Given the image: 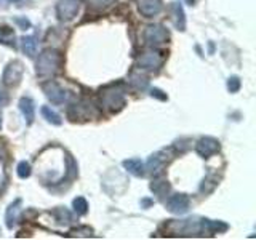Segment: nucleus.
<instances>
[{
  "mask_svg": "<svg viewBox=\"0 0 256 240\" xmlns=\"http://www.w3.org/2000/svg\"><path fill=\"white\" fill-rule=\"evenodd\" d=\"M170 8H172V21L174 24V28L181 32H184L186 30V14H184L182 5L178 2H173L170 5Z\"/></svg>",
  "mask_w": 256,
  "mask_h": 240,
  "instance_id": "nucleus-15",
  "label": "nucleus"
},
{
  "mask_svg": "<svg viewBox=\"0 0 256 240\" xmlns=\"http://www.w3.org/2000/svg\"><path fill=\"white\" fill-rule=\"evenodd\" d=\"M21 29H29L30 28V21L26 18V16H16V18L13 20Z\"/></svg>",
  "mask_w": 256,
  "mask_h": 240,
  "instance_id": "nucleus-31",
  "label": "nucleus"
},
{
  "mask_svg": "<svg viewBox=\"0 0 256 240\" xmlns=\"http://www.w3.org/2000/svg\"><path fill=\"white\" fill-rule=\"evenodd\" d=\"M68 116L72 122H76V120H88L94 116H98V110L94 109V106L90 101L84 100L77 104H72L68 109Z\"/></svg>",
  "mask_w": 256,
  "mask_h": 240,
  "instance_id": "nucleus-6",
  "label": "nucleus"
},
{
  "mask_svg": "<svg viewBox=\"0 0 256 240\" xmlns=\"http://www.w3.org/2000/svg\"><path fill=\"white\" fill-rule=\"evenodd\" d=\"M8 2H13L14 4V2H20V0H8Z\"/></svg>",
  "mask_w": 256,
  "mask_h": 240,
  "instance_id": "nucleus-36",
  "label": "nucleus"
},
{
  "mask_svg": "<svg viewBox=\"0 0 256 240\" xmlns=\"http://www.w3.org/2000/svg\"><path fill=\"white\" fill-rule=\"evenodd\" d=\"M21 48L24 54H28L29 58H34L37 54V42H36V37L34 36H28V37H22L21 38Z\"/></svg>",
  "mask_w": 256,
  "mask_h": 240,
  "instance_id": "nucleus-20",
  "label": "nucleus"
},
{
  "mask_svg": "<svg viewBox=\"0 0 256 240\" xmlns=\"http://www.w3.org/2000/svg\"><path fill=\"white\" fill-rule=\"evenodd\" d=\"M53 214H54L56 222L58 224H70L72 222V214L62 206H58L56 210H53Z\"/></svg>",
  "mask_w": 256,
  "mask_h": 240,
  "instance_id": "nucleus-24",
  "label": "nucleus"
},
{
  "mask_svg": "<svg viewBox=\"0 0 256 240\" xmlns=\"http://www.w3.org/2000/svg\"><path fill=\"white\" fill-rule=\"evenodd\" d=\"M0 44L8 45V46H13L14 48V30L12 28H0Z\"/></svg>",
  "mask_w": 256,
  "mask_h": 240,
  "instance_id": "nucleus-23",
  "label": "nucleus"
},
{
  "mask_svg": "<svg viewBox=\"0 0 256 240\" xmlns=\"http://www.w3.org/2000/svg\"><path fill=\"white\" fill-rule=\"evenodd\" d=\"M62 64V56L54 48H45L40 52L37 62H36V72L38 77H52L60 70Z\"/></svg>",
  "mask_w": 256,
  "mask_h": 240,
  "instance_id": "nucleus-1",
  "label": "nucleus"
},
{
  "mask_svg": "<svg viewBox=\"0 0 256 240\" xmlns=\"http://www.w3.org/2000/svg\"><path fill=\"white\" fill-rule=\"evenodd\" d=\"M86 2L93 10H102V8H108L114 0H86Z\"/></svg>",
  "mask_w": 256,
  "mask_h": 240,
  "instance_id": "nucleus-29",
  "label": "nucleus"
},
{
  "mask_svg": "<svg viewBox=\"0 0 256 240\" xmlns=\"http://www.w3.org/2000/svg\"><path fill=\"white\" fill-rule=\"evenodd\" d=\"M168 230L176 237H192V236H202V221H197V218H188L181 221H172L168 224Z\"/></svg>",
  "mask_w": 256,
  "mask_h": 240,
  "instance_id": "nucleus-3",
  "label": "nucleus"
},
{
  "mask_svg": "<svg viewBox=\"0 0 256 240\" xmlns=\"http://www.w3.org/2000/svg\"><path fill=\"white\" fill-rule=\"evenodd\" d=\"M80 10V0H58L56 4V16L62 22H69L76 18Z\"/></svg>",
  "mask_w": 256,
  "mask_h": 240,
  "instance_id": "nucleus-8",
  "label": "nucleus"
},
{
  "mask_svg": "<svg viewBox=\"0 0 256 240\" xmlns=\"http://www.w3.org/2000/svg\"><path fill=\"white\" fill-rule=\"evenodd\" d=\"M101 106L109 112H118L125 106V88L124 85H108L100 93Z\"/></svg>",
  "mask_w": 256,
  "mask_h": 240,
  "instance_id": "nucleus-2",
  "label": "nucleus"
},
{
  "mask_svg": "<svg viewBox=\"0 0 256 240\" xmlns=\"http://www.w3.org/2000/svg\"><path fill=\"white\" fill-rule=\"evenodd\" d=\"M141 208H144V210H148V208H150L152 205H154V198H149V197H146V198H141Z\"/></svg>",
  "mask_w": 256,
  "mask_h": 240,
  "instance_id": "nucleus-33",
  "label": "nucleus"
},
{
  "mask_svg": "<svg viewBox=\"0 0 256 240\" xmlns=\"http://www.w3.org/2000/svg\"><path fill=\"white\" fill-rule=\"evenodd\" d=\"M21 204L22 200L21 198H16L14 202H12L8 205L6 212H5V224L8 229H13L16 226V222L20 220V213H21Z\"/></svg>",
  "mask_w": 256,
  "mask_h": 240,
  "instance_id": "nucleus-14",
  "label": "nucleus"
},
{
  "mask_svg": "<svg viewBox=\"0 0 256 240\" xmlns=\"http://www.w3.org/2000/svg\"><path fill=\"white\" fill-rule=\"evenodd\" d=\"M20 110L22 112L24 118H26V124L32 125V122H34V118H36V104L32 101V98L22 96L20 100Z\"/></svg>",
  "mask_w": 256,
  "mask_h": 240,
  "instance_id": "nucleus-16",
  "label": "nucleus"
},
{
  "mask_svg": "<svg viewBox=\"0 0 256 240\" xmlns=\"http://www.w3.org/2000/svg\"><path fill=\"white\" fill-rule=\"evenodd\" d=\"M138 4V12L144 18H154L164 8L162 0H136Z\"/></svg>",
  "mask_w": 256,
  "mask_h": 240,
  "instance_id": "nucleus-13",
  "label": "nucleus"
},
{
  "mask_svg": "<svg viewBox=\"0 0 256 240\" xmlns=\"http://www.w3.org/2000/svg\"><path fill=\"white\" fill-rule=\"evenodd\" d=\"M202 229L208 234H220L229 229V224L224 221H214V220H202Z\"/></svg>",
  "mask_w": 256,
  "mask_h": 240,
  "instance_id": "nucleus-18",
  "label": "nucleus"
},
{
  "mask_svg": "<svg viewBox=\"0 0 256 240\" xmlns=\"http://www.w3.org/2000/svg\"><path fill=\"white\" fill-rule=\"evenodd\" d=\"M92 229L90 228H78V229H74V230H72L70 232V236L72 237H92L93 234H92Z\"/></svg>",
  "mask_w": 256,
  "mask_h": 240,
  "instance_id": "nucleus-30",
  "label": "nucleus"
},
{
  "mask_svg": "<svg viewBox=\"0 0 256 240\" xmlns=\"http://www.w3.org/2000/svg\"><path fill=\"white\" fill-rule=\"evenodd\" d=\"M6 102H8V94L4 90H0V108H4Z\"/></svg>",
  "mask_w": 256,
  "mask_h": 240,
  "instance_id": "nucleus-34",
  "label": "nucleus"
},
{
  "mask_svg": "<svg viewBox=\"0 0 256 240\" xmlns=\"http://www.w3.org/2000/svg\"><path fill=\"white\" fill-rule=\"evenodd\" d=\"M0 128H2V118H0Z\"/></svg>",
  "mask_w": 256,
  "mask_h": 240,
  "instance_id": "nucleus-37",
  "label": "nucleus"
},
{
  "mask_svg": "<svg viewBox=\"0 0 256 240\" xmlns=\"http://www.w3.org/2000/svg\"><path fill=\"white\" fill-rule=\"evenodd\" d=\"M124 168L128 172V173H132L133 176H144V164L141 162V158H126L124 160Z\"/></svg>",
  "mask_w": 256,
  "mask_h": 240,
  "instance_id": "nucleus-19",
  "label": "nucleus"
},
{
  "mask_svg": "<svg viewBox=\"0 0 256 240\" xmlns=\"http://www.w3.org/2000/svg\"><path fill=\"white\" fill-rule=\"evenodd\" d=\"M42 90L45 93V96L48 100H50L53 104H62L64 101H66V92H64V88L60 85V84H56L53 82V80H48V82L42 84Z\"/></svg>",
  "mask_w": 256,
  "mask_h": 240,
  "instance_id": "nucleus-11",
  "label": "nucleus"
},
{
  "mask_svg": "<svg viewBox=\"0 0 256 240\" xmlns=\"http://www.w3.org/2000/svg\"><path fill=\"white\" fill-rule=\"evenodd\" d=\"M22 74H24V64L20 60H14L12 62H8L6 68L4 69L2 82L6 86H16L22 80Z\"/></svg>",
  "mask_w": 256,
  "mask_h": 240,
  "instance_id": "nucleus-7",
  "label": "nucleus"
},
{
  "mask_svg": "<svg viewBox=\"0 0 256 240\" xmlns=\"http://www.w3.org/2000/svg\"><path fill=\"white\" fill-rule=\"evenodd\" d=\"M240 86H242V82H240V78L237 76H230L228 78V90L230 93H237L240 90Z\"/></svg>",
  "mask_w": 256,
  "mask_h": 240,
  "instance_id": "nucleus-28",
  "label": "nucleus"
},
{
  "mask_svg": "<svg viewBox=\"0 0 256 240\" xmlns=\"http://www.w3.org/2000/svg\"><path fill=\"white\" fill-rule=\"evenodd\" d=\"M190 200L186 194H174L166 200V210L173 214H184L189 210Z\"/></svg>",
  "mask_w": 256,
  "mask_h": 240,
  "instance_id": "nucleus-12",
  "label": "nucleus"
},
{
  "mask_svg": "<svg viewBox=\"0 0 256 240\" xmlns=\"http://www.w3.org/2000/svg\"><path fill=\"white\" fill-rule=\"evenodd\" d=\"M150 190L154 192V196L160 197V198H165L168 196V192H170L172 186H170V182H168V180L165 178H156V180H152L150 182Z\"/></svg>",
  "mask_w": 256,
  "mask_h": 240,
  "instance_id": "nucleus-17",
  "label": "nucleus"
},
{
  "mask_svg": "<svg viewBox=\"0 0 256 240\" xmlns=\"http://www.w3.org/2000/svg\"><path fill=\"white\" fill-rule=\"evenodd\" d=\"M142 38H144V44L148 46L157 48V46H162L168 42L170 34H168V30L162 26V24H150V26L144 29Z\"/></svg>",
  "mask_w": 256,
  "mask_h": 240,
  "instance_id": "nucleus-4",
  "label": "nucleus"
},
{
  "mask_svg": "<svg viewBox=\"0 0 256 240\" xmlns=\"http://www.w3.org/2000/svg\"><path fill=\"white\" fill-rule=\"evenodd\" d=\"M220 184V178L216 174H208L204 178L202 184H200V192L202 194H212V192L218 188Z\"/></svg>",
  "mask_w": 256,
  "mask_h": 240,
  "instance_id": "nucleus-21",
  "label": "nucleus"
},
{
  "mask_svg": "<svg viewBox=\"0 0 256 240\" xmlns=\"http://www.w3.org/2000/svg\"><path fill=\"white\" fill-rule=\"evenodd\" d=\"M150 96H152V98L160 100V101H166L168 100L166 93H164L162 90H160V88H152V90H150Z\"/></svg>",
  "mask_w": 256,
  "mask_h": 240,
  "instance_id": "nucleus-32",
  "label": "nucleus"
},
{
  "mask_svg": "<svg viewBox=\"0 0 256 240\" xmlns=\"http://www.w3.org/2000/svg\"><path fill=\"white\" fill-rule=\"evenodd\" d=\"M130 84L134 86V88H138V90H142V88H146L148 86V77L141 74V70H133L132 72V76H130Z\"/></svg>",
  "mask_w": 256,
  "mask_h": 240,
  "instance_id": "nucleus-22",
  "label": "nucleus"
},
{
  "mask_svg": "<svg viewBox=\"0 0 256 240\" xmlns=\"http://www.w3.org/2000/svg\"><path fill=\"white\" fill-rule=\"evenodd\" d=\"M16 173H18V176L21 180H26L30 176L32 173V168H30V164L26 162V160H22V162L18 164V166H16Z\"/></svg>",
  "mask_w": 256,
  "mask_h": 240,
  "instance_id": "nucleus-27",
  "label": "nucleus"
},
{
  "mask_svg": "<svg viewBox=\"0 0 256 240\" xmlns=\"http://www.w3.org/2000/svg\"><path fill=\"white\" fill-rule=\"evenodd\" d=\"M184 2H186L188 5H194V4H196V0H184Z\"/></svg>",
  "mask_w": 256,
  "mask_h": 240,
  "instance_id": "nucleus-35",
  "label": "nucleus"
},
{
  "mask_svg": "<svg viewBox=\"0 0 256 240\" xmlns=\"http://www.w3.org/2000/svg\"><path fill=\"white\" fill-rule=\"evenodd\" d=\"M164 61H165V56L164 53H158V52H146L138 56L136 60V68L140 70H149V72H154L158 70L160 68L164 66Z\"/></svg>",
  "mask_w": 256,
  "mask_h": 240,
  "instance_id": "nucleus-5",
  "label": "nucleus"
},
{
  "mask_svg": "<svg viewBox=\"0 0 256 240\" xmlns=\"http://www.w3.org/2000/svg\"><path fill=\"white\" fill-rule=\"evenodd\" d=\"M220 149H221V142L216 138H213V136H204L196 144L197 154L204 158H210L212 156L218 154Z\"/></svg>",
  "mask_w": 256,
  "mask_h": 240,
  "instance_id": "nucleus-10",
  "label": "nucleus"
},
{
  "mask_svg": "<svg viewBox=\"0 0 256 240\" xmlns=\"http://www.w3.org/2000/svg\"><path fill=\"white\" fill-rule=\"evenodd\" d=\"M42 116L46 118V122H50L52 125H61L62 124L61 117L56 114L54 110H52V108H48V106H44L42 108Z\"/></svg>",
  "mask_w": 256,
  "mask_h": 240,
  "instance_id": "nucleus-25",
  "label": "nucleus"
},
{
  "mask_svg": "<svg viewBox=\"0 0 256 240\" xmlns=\"http://www.w3.org/2000/svg\"><path fill=\"white\" fill-rule=\"evenodd\" d=\"M172 149H160L156 154H152L148 160V164L144 165V170H148L149 173H160L162 168L172 160Z\"/></svg>",
  "mask_w": 256,
  "mask_h": 240,
  "instance_id": "nucleus-9",
  "label": "nucleus"
},
{
  "mask_svg": "<svg viewBox=\"0 0 256 240\" xmlns=\"http://www.w3.org/2000/svg\"><path fill=\"white\" fill-rule=\"evenodd\" d=\"M72 206H74V212L78 216H84L88 213V202L85 197H76L74 202H72Z\"/></svg>",
  "mask_w": 256,
  "mask_h": 240,
  "instance_id": "nucleus-26",
  "label": "nucleus"
}]
</instances>
